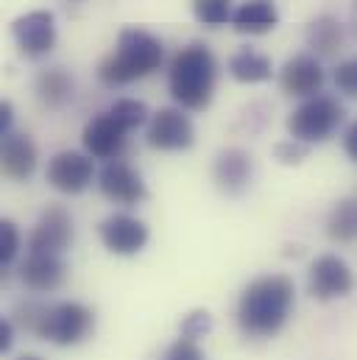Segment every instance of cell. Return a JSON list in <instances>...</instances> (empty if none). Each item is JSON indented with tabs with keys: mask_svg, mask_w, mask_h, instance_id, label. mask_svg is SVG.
<instances>
[{
	"mask_svg": "<svg viewBox=\"0 0 357 360\" xmlns=\"http://www.w3.org/2000/svg\"><path fill=\"white\" fill-rule=\"evenodd\" d=\"M296 304L293 279L285 274H266L252 279L238 302V327L249 338H273L287 324Z\"/></svg>",
	"mask_w": 357,
	"mask_h": 360,
	"instance_id": "1",
	"label": "cell"
},
{
	"mask_svg": "<svg viewBox=\"0 0 357 360\" xmlns=\"http://www.w3.org/2000/svg\"><path fill=\"white\" fill-rule=\"evenodd\" d=\"M165 62L162 42L145 28H123L115 51L98 65V79L106 87H126L151 73Z\"/></svg>",
	"mask_w": 357,
	"mask_h": 360,
	"instance_id": "2",
	"label": "cell"
},
{
	"mask_svg": "<svg viewBox=\"0 0 357 360\" xmlns=\"http://www.w3.org/2000/svg\"><path fill=\"white\" fill-rule=\"evenodd\" d=\"M218 82V62L201 42L184 45L168 65V90L181 109L201 112L209 106Z\"/></svg>",
	"mask_w": 357,
	"mask_h": 360,
	"instance_id": "3",
	"label": "cell"
},
{
	"mask_svg": "<svg viewBox=\"0 0 357 360\" xmlns=\"http://www.w3.org/2000/svg\"><path fill=\"white\" fill-rule=\"evenodd\" d=\"M20 324L53 347H76L95 327V316L82 302L56 304H25L20 310Z\"/></svg>",
	"mask_w": 357,
	"mask_h": 360,
	"instance_id": "4",
	"label": "cell"
},
{
	"mask_svg": "<svg viewBox=\"0 0 357 360\" xmlns=\"http://www.w3.org/2000/svg\"><path fill=\"white\" fill-rule=\"evenodd\" d=\"M344 123V106L332 95H313L304 98L287 117L290 140H299L304 146L324 143L335 134V129Z\"/></svg>",
	"mask_w": 357,
	"mask_h": 360,
	"instance_id": "5",
	"label": "cell"
},
{
	"mask_svg": "<svg viewBox=\"0 0 357 360\" xmlns=\"http://www.w3.org/2000/svg\"><path fill=\"white\" fill-rule=\"evenodd\" d=\"M355 288V274L338 255H321L307 271V290L318 302H332L349 296Z\"/></svg>",
	"mask_w": 357,
	"mask_h": 360,
	"instance_id": "6",
	"label": "cell"
},
{
	"mask_svg": "<svg viewBox=\"0 0 357 360\" xmlns=\"http://www.w3.org/2000/svg\"><path fill=\"white\" fill-rule=\"evenodd\" d=\"M82 143H84V148H87L92 160L115 162V160L123 157V151L129 146V129L112 112H100L84 126Z\"/></svg>",
	"mask_w": 357,
	"mask_h": 360,
	"instance_id": "7",
	"label": "cell"
},
{
	"mask_svg": "<svg viewBox=\"0 0 357 360\" xmlns=\"http://www.w3.org/2000/svg\"><path fill=\"white\" fill-rule=\"evenodd\" d=\"M193 140H195V129L190 117L176 106H165L154 112L145 126V143L157 151H184L193 146Z\"/></svg>",
	"mask_w": 357,
	"mask_h": 360,
	"instance_id": "8",
	"label": "cell"
},
{
	"mask_svg": "<svg viewBox=\"0 0 357 360\" xmlns=\"http://www.w3.org/2000/svg\"><path fill=\"white\" fill-rule=\"evenodd\" d=\"M70 243H73V218L59 204L48 207L39 215L34 232L28 235V252L31 255H59L62 257L70 249Z\"/></svg>",
	"mask_w": 357,
	"mask_h": 360,
	"instance_id": "9",
	"label": "cell"
},
{
	"mask_svg": "<svg viewBox=\"0 0 357 360\" xmlns=\"http://www.w3.org/2000/svg\"><path fill=\"white\" fill-rule=\"evenodd\" d=\"M98 235H100V243L117 257L140 255L148 243V226L140 218L126 215V212H115L103 218L98 226Z\"/></svg>",
	"mask_w": 357,
	"mask_h": 360,
	"instance_id": "10",
	"label": "cell"
},
{
	"mask_svg": "<svg viewBox=\"0 0 357 360\" xmlns=\"http://www.w3.org/2000/svg\"><path fill=\"white\" fill-rule=\"evenodd\" d=\"M11 37L25 56L39 59V56L51 53L56 45V20L51 11H42V8L28 11L11 22Z\"/></svg>",
	"mask_w": 357,
	"mask_h": 360,
	"instance_id": "11",
	"label": "cell"
},
{
	"mask_svg": "<svg viewBox=\"0 0 357 360\" xmlns=\"http://www.w3.org/2000/svg\"><path fill=\"white\" fill-rule=\"evenodd\" d=\"M48 184L65 195H76L84 193L92 176H95V165L89 154H79V151H59L53 154V160L48 162Z\"/></svg>",
	"mask_w": 357,
	"mask_h": 360,
	"instance_id": "12",
	"label": "cell"
},
{
	"mask_svg": "<svg viewBox=\"0 0 357 360\" xmlns=\"http://www.w3.org/2000/svg\"><path fill=\"white\" fill-rule=\"evenodd\" d=\"M98 187L100 193L115 201V204H123V207H131V204H140L148 190H145V181L143 176L123 160H115V162H106L98 174Z\"/></svg>",
	"mask_w": 357,
	"mask_h": 360,
	"instance_id": "13",
	"label": "cell"
},
{
	"mask_svg": "<svg viewBox=\"0 0 357 360\" xmlns=\"http://www.w3.org/2000/svg\"><path fill=\"white\" fill-rule=\"evenodd\" d=\"M279 87L285 95H293V98L321 95V87H324L321 62L313 53H299V56L287 59L285 68L279 70Z\"/></svg>",
	"mask_w": 357,
	"mask_h": 360,
	"instance_id": "14",
	"label": "cell"
},
{
	"mask_svg": "<svg viewBox=\"0 0 357 360\" xmlns=\"http://www.w3.org/2000/svg\"><path fill=\"white\" fill-rule=\"evenodd\" d=\"M0 165H3V174L8 179H31L34 171H37V146L28 134L22 131H8L6 137H0Z\"/></svg>",
	"mask_w": 357,
	"mask_h": 360,
	"instance_id": "15",
	"label": "cell"
},
{
	"mask_svg": "<svg viewBox=\"0 0 357 360\" xmlns=\"http://www.w3.org/2000/svg\"><path fill=\"white\" fill-rule=\"evenodd\" d=\"M252 157L249 151L243 148H226L215 157V165H212V176H215V184L226 193V195H240L249 181H252Z\"/></svg>",
	"mask_w": 357,
	"mask_h": 360,
	"instance_id": "16",
	"label": "cell"
},
{
	"mask_svg": "<svg viewBox=\"0 0 357 360\" xmlns=\"http://www.w3.org/2000/svg\"><path fill=\"white\" fill-rule=\"evenodd\" d=\"M67 276V266L59 255H25L22 266H20V279L25 282V288L37 290V293H51L56 290Z\"/></svg>",
	"mask_w": 357,
	"mask_h": 360,
	"instance_id": "17",
	"label": "cell"
},
{
	"mask_svg": "<svg viewBox=\"0 0 357 360\" xmlns=\"http://www.w3.org/2000/svg\"><path fill=\"white\" fill-rule=\"evenodd\" d=\"M279 22V11L271 0H249L232 14V25L240 34H268Z\"/></svg>",
	"mask_w": 357,
	"mask_h": 360,
	"instance_id": "18",
	"label": "cell"
},
{
	"mask_svg": "<svg viewBox=\"0 0 357 360\" xmlns=\"http://www.w3.org/2000/svg\"><path fill=\"white\" fill-rule=\"evenodd\" d=\"M229 73L240 84H260V82L271 79L273 65H271V59H268L266 53H260L254 48H240L229 59Z\"/></svg>",
	"mask_w": 357,
	"mask_h": 360,
	"instance_id": "19",
	"label": "cell"
},
{
	"mask_svg": "<svg viewBox=\"0 0 357 360\" xmlns=\"http://www.w3.org/2000/svg\"><path fill=\"white\" fill-rule=\"evenodd\" d=\"M307 45L318 56H335L341 51V45H344V25L330 14L316 17L307 25Z\"/></svg>",
	"mask_w": 357,
	"mask_h": 360,
	"instance_id": "20",
	"label": "cell"
},
{
	"mask_svg": "<svg viewBox=\"0 0 357 360\" xmlns=\"http://www.w3.org/2000/svg\"><path fill=\"white\" fill-rule=\"evenodd\" d=\"M37 95L45 106L51 109H62L70 98H73V79L62 70V68H51L42 70L37 76Z\"/></svg>",
	"mask_w": 357,
	"mask_h": 360,
	"instance_id": "21",
	"label": "cell"
},
{
	"mask_svg": "<svg viewBox=\"0 0 357 360\" xmlns=\"http://www.w3.org/2000/svg\"><path fill=\"white\" fill-rule=\"evenodd\" d=\"M327 235L335 243H355L357 240V198H341L330 218H327Z\"/></svg>",
	"mask_w": 357,
	"mask_h": 360,
	"instance_id": "22",
	"label": "cell"
},
{
	"mask_svg": "<svg viewBox=\"0 0 357 360\" xmlns=\"http://www.w3.org/2000/svg\"><path fill=\"white\" fill-rule=\"evenodd\" d=\"M129 131H134V129H140L143 123H148L151 120V112H148V106L143 103V101H137V98H120V101H115L112 103V109H109Z\"/></svg>",
	"mask_w": 357,
	"mask_h": 360,
	"instance_id": "23",
	"label": "cell"
},
{
	"mask_svg": "<svg viewBox=\"0 0 357 360\" xmlns=\"http://www.w3.org/2000/svg\"><path fill=\"white\" fill-rule=\"evenodd\" d=\"M193 11L209 28L232 22V14H235L232 11V0H193Z\"/></svg>",
	"mask_w": 357,
	"mask_h": 360,
	"instance_id": "24",
	"label": "cell"
},
{
	"mask_svg": "<svg viewBox=\"0 0 357 360\" xmlns=\"http://www.w3.org/2000/svg\"><path fill=\"white\" fill-rule=\"evenodd\" d=\"M20 255V229L14 226V221H0V266H11Z\"/></svg>",
	"mask_w": 357,
	"mask_h": 360,
	"instance_id": "25",
	"label": "cell"
},
{
	"mask_svg": "<svg viewBox=\"0 0 357 360\" xmlns=\"http://www.w3.org/2000/svg\"><path fill=\"white\" fill-rule=\"evenodd\" d=\"M178 330H181L184 338L198 341V338H204V335L212 330V316H209L207 310H193V313H187V316L181 319Z\"/></svg>",
	"mask_w": 357,
	"mask_h": 360,
	"instance_id": "26",
	"label": "cell"
},
{
	"mask_svg": "<svg viewBox=\"0 0 357 360\" xmlns=\"http://www.w3.org/2000/svg\"><path fill=\"white\" fill-rule=\"evenodd\" d=\"M160 360H207V355H204V349L198 347V341L178 335L176 341L162 352Z\"/></svg>",
	"mask_w": 357,
	"mask_h": 360,
	"instance_id": "27",
	"label": "cell"
},
{
	"mask_svg": "<svg viewBox=\"0 0 357 360\" xmlns=\"http://www.w3.org/2000/svg\"><path fill=\"white\" fill-rule=\"evenodd\" d=\"M332 82H335L338 92H344V95H349V98H357V56L355 59L341 62V65L335 68Z\"/></svg>",
	"mask_w": 357,
	"mask_h": 360,
	"instance_id": "28",
	"label": "cell"
},
{
	"mask_svg": "<svg viewBox=\"0 0 357 360\" xmlns=\"http://www.w3.org/2000/svg\"><path fill=\"white\" fill-rule=\"evenodd\" d=\"M273 154H276V160H279V162H285V165H296V162H301V160H304L307 146H304V143H299V140H285V143H279V146L273 148Z\"/></svg>",
	"mask_w": 357,
	"mask_h": 360,
	"instance_id": "29",
	"label": "cell"
},
{
	"mask_svg": "<svg viewBox=\"0 0 357 360\" xmlns=\"http://www.w3.org/2000/svg\"><path fill=\"white\" fill-rule=\"evenodd\" d=\"M344 151L349 154L352 162H357V120H352L344 131Z\"/></svg>",
	"mask_w": 357,
	"mask_h": 360,
	"instance_id": "30",
	"label": "cell"
},
{
	"mask_svg": "<svg viewBox=\"0 0 357 360\" xmlns=\"http://www.w3.org/2000/svg\"><path fill=\"white\" fill-rule=\"evenodd\" d=\"M14 344V324L8 319H0V352H8Z\"/></svg>",
	"mask_w": 357,
	"mask_h": 360,
	"instance_id": "31",
	"label": "cell"
},
{
	"mask_svg": "<svg viewBox=\"0 0 357 360\" xmlns=\"http://www.w3.org/2000/svg\"><path fill=\"white\" fill-rule=\"evenodd\" d=\"M11 120H14V109L8 101L0 103V137H6L11 131Z\"/></svg>",
	"mask_w": 357,
	"mask_h": 360,
	"instance_id": "32",
	"label": "cell"
},
{
	"mask_svg": "<svg viewBox=\"0 0 357 360\" xmlns=\"http://www.w3.org/2000/svg\"><path fill=\"white\" fill-rule=\"evenodd\" d=\"M17 360H42V358H39V355H20Z\"/></svg>",
	"mask_w": 357,
	"mask_h": 360,
	"instance_id": "33",
	"label": "cell"
},
{
	"mask_svg": "<svg viewBox=\"0 0 357 360\" xmlns=\"http://www.w3.org/2000/svg\"><path fill=\"white\" fill-rule=\"evenodd\" d=\"M352 22H355V28H357V6H355V11H352Z\"/></svg>",
	"mask_w": 357,
	"mask_h": 360,
	"instance_id": "34",
	"label": "cell"
}]
</instances>
